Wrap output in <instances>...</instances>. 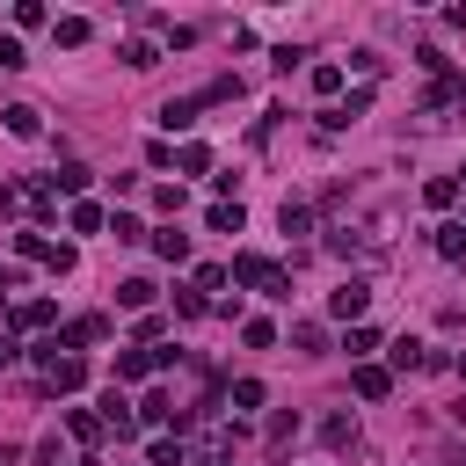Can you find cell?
I'll return each instance as SVG.
<instances>
[{
	"instance_id": "obj_26",
	"label": "cell",
	"mask_w": 466,
	"mask_h": 466,
	"mask_svg": "<svg viewBox=\"0 0 466 466\" xmlns=\"http://www.w3.org/2000/svg\"><path fill=\"white\" fill-rule=\"evenodd\" d=\"M58 44H88V22L81 15H58Z\"/></svg>"
},
{
	"instance_id": "obj_1",
	"label": "cell",
	"mask_w": 466,
	"mask_h": 466,
	"mask_svg": "<svg viewBox=\"0 0 466 466\" xmlns=\"http://www.w3.org/2000/svg\"><path fill=\"white\" fill-rule=\"evenodd\" d=\"M226 277H241V284H255V291H270V299H291V277L270 263V255H233V270Z\"/></svg>"
},
{
	"instance_id": "obj_5",
	"label": "cell",
	"mask_w": 466,
	"mask_h": 466,
	"mask_svg": "<svg viewBox=\"0 0 466 466\" xmlns=\"http://www.w3.org/2000/svg\"><path fill=\"white\" fill-rule=\"evenodd\" d=\"M197 109H204L197 95H175V102H160V125H168V132H190V125H197Z\"/></svg>"
},
{
	"instance_id": "obj_2",
	"label": "cell",
	"mask_w": 466,
	"mask_h": 466,
	"mask_svg": "<svg viewBox=\"0 0 466 466\" xmlns=\"http://www.w3.org/2000/svg\"><path fill=\"white\" fill-rule=\"evenodd\" d=\"M37 365H44V379H51V386H66V393H73V386L88 379V365H81V358H58V350H51V342L37 350Z\"/></svg>"
},
{
	"instance_id": "obj_11",
	"label": "cell",
	"mask_w": 466,
	"mask_h": 466,
	"mask_svg": "<svg viewBox=\"0 0 466 466\" xmlns=\"http://www.w3.org/2000/svg\"><path fill=\"white\" fill-rule=\"evenodd\" d=\"M58 321V306L51 299H30V306H15V328H51Z\"/></svg>"
},
{
	"instance_id": "obj_19",
	"label": "cell",
	"mask_w": 466,
	"mask_h": 466,
	"mask_svg": "<svg viewBox=\"0 0 466 466\" xmlns=\"http://www.w3.org/2000/svg\"><path fill=\"white\" fill-rule=\"evenodd\" d=\"M437 255H452V263L466 255V226H437Z\"/></svg>"
},
{
	"instance_id": "obj_27",
	"label": "cell",
	"mask_w": 466,
	"mask_h": 466,
	"mask_svg": "<svg viewBox=\"0 0 466 466\" xmlns=\"http://www.w3.org/2000/svg\"><path fill=\"white\" fill-rule=\"evenodd\" d=\"M153 204H160V211H183L190 197H183V183H160V190H153Z\"/></svg>"
},
{
	"instance_id": "obj_20",
	"label": "cell",
	"mask_w": 466,
	"mask_h": 466,
	"mask_svg": "<svg viewBox=\"0 0 466 466\" xmlns=\"http://www.w3.org/2000/svg\"><path fill=\"white\" fill-rule=\"evenodd\" d=\"M139 408H146V423H175V401H168V393H160V386H153V393H146V401H139Z\"/></svg>"
},
{
	"instance_id": "obj_16",
	"label": "cell",
	"mask_w": 466,
	"mask_h": 466,
	"mask_svg": "<svg viewBox=\"0 0 466 466\" xmlns=\"http://www.w3.org/2000/svg\"><path fill=\"white\" fill-rule=\"evenodd\" d=\"M291 437H299V416H291V408H284V416H270V452H284Z\"/></svg>"
},
{
	"instance_id": "obj_30",
	"label": "cell",
	"mask_w": 466,
	"mask_h": 466,
	"mask_svg": "<svg viewBox=\"0 0 466 466\" xmlns=\"http://www.w3.org/2000/svg\"><path fill=\"white\" fill-rule=\"evenodd\" d=\"M73 233H102V211L95 204H73Z\"/></svg>"
},
{
	"instance_id": "obj_18",
	"label": "cell",
	"mask_w": 466,
	"mask_h": 466,
	"mask_svg": "<svg viewBox=\"0 0 466 466\" xmlns=\"http://www.w3.org/2000/svg\"><path fill=\"white\" fill-rule=\"evenodd\" d=\"M204 219H211V233H241V204H211Z\"/></svg>"
},
{
	"instance_id": "obj_23",
	"label": "cell",
	"mask_w": 466,
	"mask_h": 466,
	"mask_svg": "<svg viewBox=\"0 0 466 466\" xmlns=\"http://www.w3.org/2000/svg\"><path fill=\"white\" fill-rule=\"evenodd\" d=\"M175 160H183V175H204V168H211V146H183Z\"/></svg>"
},
{
	"instance_id": "obj_28",
	"label": "cell",
	"mask_w": 466,
	"mask_h": 466,
	"mask_svg": "<svg viewBox=\"0 0 466 466\" xmlns=\"http://www.w3.org/2000/svg\"><path fill=\"white\" fill-rule=\"evenodd\" d=\"M37 466H73V459H66V444H58V437H44V444H37Z\"/></svg>"
},
{
	"instance_id": "obj_14",
	"label": "cell",
	"mask_w": 466,
	"mask_h": 466,
	"mask_svg": "<svg viewBox=\"0 0 466 466\" xmlns=\"http://www.w3.org/2000/svg\"><path fill=\"white\" fill-rule=\"evenodd\" d=\"M291 342H299L306 358H321V350H328V328H321V321H299V328H291Z\"/></svg>"
},
{
	"instance_id": "obj_29",
	"label": "cell",
	"mask_w": 466,
	"mask_h": 466,
	"mask_svg": "<svg viewBox=\"0 0 466 466\" xmlns=\"http://www.w3.org/2000/svg\"><path fill=\"white\" fill-rule=\"evenodd\" d=\"M342 88V66H314V95H335Z\"/></svg>"
},
{
	"instance_id": "obj_34",
	"label": "cell",
	"mask_w": 466,
	"mask_h": 466,
	"mask_svg": "<svg viewBox=\"0 0 466 466\" xmlns=\"http://www.w3.org/2000/svg\"><path fill=\"white\" fill-rule=\"evenodd\" d=\"M459 379H466V358H459Z\"/></svg>"
},
{
	"instance_id": "obj_32",
	"label": "cell",
	"mask_w": 466,
	"mask_h": 466,
	"mask_svg": "<svg viewBox=\"0 0 466 466\" xmlns=\"http://www.w3.org/2000/svg\"><path fill=\"white\" fill-rule=\"evenodd\" d=\"M0 66H8V73H15V66H30V58H22V44H15V37H0Z\"/></svg>"
},
{
	"instance_id": "obj_24",
	"label": "cell",
	"mask_w": 466,
	"mask_h": 466,
	"mask_svg": "<svg viewBox=\"0 0 466 466\" xmlns=\"http://www.w3.org/2000/svg\"><path fill=\"white\" fill-rule=\"evenodd\" d=\"M51 190H73V197H81V190H88V168H58V175H51Z\"/></svg>"
},
{
	"instance_id": "obj_12",
	"label": "cell",
	"mask_w": 466,
	"mask_h": 466,
	"mask_svg": "<svg viewBox=\"0 0 466 466\" xmlns=\"http://www.w3.org/2000/svg\"><path fill=\"white\" fill-rule=\"evenodd\" d=\"M125 66H132V73H153V66H160V51H153L146 37H132V44H125Z\"/></svg>"
},
{
	"instance_id": "obj_10",
	"label": "cell",
	"mask_w": 466,
	"mask_h": 466,
	"mask_svg": "<svg viewBox=\"0 0 466 466\" xmlns=\"http://www.w3.org/2000/svg\"><path fill=\"white\" fill-rule=\"evenodd\" d=\"M146 372H153L146 350H116V386H125V379H146Z\"/></svg>"
},
{
	"instance_id": "obj_7",
	"label": "cell",
	"mask_w": 466,
	"mask_h": 466,
	"mask_svg": "<svg viewBox=\"0 0 466 466\" xmlns=\"http://www.w3.org/2000/svg\"><path fill=\"white\" fill-rule=\"evenodd\" d=\"M153 255H160V263H190V233L160 226V233H153Z\"/></svg>"
},
{
	"instance_id": "obj_17",
	"label": "cell",
	"mask_w": 466,
	"mask_h": 466,
	"mask_svg": "<svg viewBox=\"0 0 466 466\" xmlns=\"http://www.w3.org/2000/svg\"><path fill=\"white\" fill-rule=\"evenodd\" d=\"M116 299H125V306H153V284L146 277H125V284H116Z\"/></svg>"
},
{
	"instance_id": "obj_9",
	"label": "cell",
	"mask_w": 466,
	"mask_h": 466,
	"mask_svg": "<svg viewBox=\"0 0 466 466\" xmlns=\"http://www.w3.org/2000/svg\"><path fill=\"white\" fill-rule=\"evenodd\" d=\"M321 444H335V452L358 444V416H328V423H321Z\"/></svg>"
},
{
	"instance_id": "obj_4",
	"label": "cell",
	"mask_w": 466,
	"mask_h": 466,
	"mask_svg": "<svg viewBox=\"0 0 466 466\" xmlns=\"http://www.w3.org/2000/svg\"><path fill=\"white\" fill-rule=\"evenodd\" d=\"M350 386H358L365 401H386V393H393V372H386V365H358V372H350Z\"/></svg>"
},
{
	"instance_id": "obj_3",
	"label": "cell",
	"mask_w": 466,
	"mask_h": 466,
	"mask_svg": "<svg viewBox=\"0 0 466 466\" xmlns=\"http://www.w3.org/2000/svg\"><path fill=\"white\" fill-rule=\"evenodd\" d=\"M365 306H372V291H365L358 277H350V284H335V291H328V314H335V321H358Z\"/></svg>"
},
{
	"instance_id": "obj_33",
	"label": "cell",
	"mask_w": 466,
	"mask_h": 466,
	"mask_svg": "<svg viewBox=\"0 0 466 466\" xmlns=\"http://www.w3.org/2000/svg\"><path fill=\"white\" fill-rule=\"evenodd\" d=\"M8 365H15V342H8V335H0V372H8Z\"/></svg>"
},
{
	"instance_id": "obj_25",
	"label": "cell",
	"mask_w": 466,
	"mask_h": 466,
	"mask_svg": "<svg viewBox=\"0 0 466 466\" xmlns=\"http://www.w3.org/2000/svg\"><path fill=\"white\" fill-rule=\"evenodd\" d=\"M109 233H116V241H146V226H139L132 211H116V219H109Z\"/></svg>"
},
{
	"instance_id": "obj_21",
	"label": "cell",
	"mask_w": 466,
	"mask_h": 466,
	"mask_svg": "<svg viewBox=\"0 0 466 466\" xmlns=\"http://www.w3.org/2000/svg\"><path fill=\"white\" fill-rule=\"evenodd\" d=\"M277 219H284V233H306V226H314V211H306V204H291V197H284Z\"/></svg>"
},
{
	"instance_id": "obj_15",
	"label": "cell",
	"mask_w": 466,
	"mask_h": 466,
	"mask_svg": "<svg viewBox=\"0 0 466 466\" xmlns=\"http://www.w3.org/2000/svg\"><path fill=\"white\" fill-rule=\"evenodd\" d=\"M452 197H459V183H452V175H430V183H423V204H430V211H444Z\"/></svg>"
},
{
	"instance_id": "obj_6",
	"label": "cell",
	"mask_w": 466,
	"mask_h": 466,
	"mask_svg": "<svg viewBox=\"0 0 466 466\" xmlns=\"http://www.w3.org/2000/svg\"><path fill=\"white\" fill-rule=\"evenodd\" d=\"M393 372H430V350H423L416 335H401V342H393Z\"/></svg>"
},
{
	"instance_id": "obj_31",
	"label": "cell",
	"mask_w": 466,
	"mask_h": 466,
	"mask_svg": "<svg viewBox=\"0 0 466 466\" xmlns=\"http://www.w3.org/2000/svg\"><path fill=\"white\" fill-rule=\"evenodd\" d=\"M241 335H248V350H270V342H277V328H270V321H248Z\"/></svg>"
},
{
	"instance_id": "obj_8",
	"label": "cell",
	"mask_w": 466,
	"mask_h": 466,
	"mask_svg": "<svg viewBox=\"0 0 466 466\" xmlns=\"http://www.w3.org/2000/svg\"><path fill=\"white\" fill-rule=\"evenodd\" d=\"M146 459H153V466H190V444H183V437H153Z\"/></svg>"
},
{
	"instance_id": "obj_13",
	"label": "cell",
	"mask_w": 466,
	"mask_h": 466,
	"mask_svg": "<svg viewBox=\"0 0 466 466\" xmlns=\"http://www.w3.org/2000/svg\"><path fill=\"white\" fill-rule=\"evenodd\" d=\"M8 132H15V139H37V132H44V116H37L30 102H15V109H8Z\"/></svg>"
},
{
	"instance_id": "obj_22",
	"label": "cell",
	"mask_w": 466,
	"mask_h": 466,
	"mask_svg": "<svg viewBox=\"0 0 466 466\" xmlns=\"http://www.w3.org/2000/svg\"><path fill=\"white\" fill-rule=\"evenodd\" d=\"M233 408H263V379H233Z\"/></svg>"
}]
</instances>
